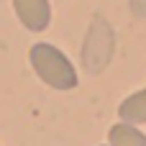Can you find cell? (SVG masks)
<instances>
[{
    "instance_id": "obj_3",
    "label": "cell",
    "mask_w": 146,
    "mask_h": 146,
    "mask_svg": "<svg viewBox=\"0 0 146 146\" xmlns=\"http://www.w3.org/2000/svg\"><path fill=\"white\" fill-rule=\"evenodd\" d=\"M13 8H15L18 21L28 31H33V33L46 31L49 23H51V5H49V0H13Z\"/></svg>"
},
{
    "instance_id": "obj_2",
    "label": "cell",
    "mask_w": 146,
    "mask_h": 146,
    "mask_svg": "<svg viewBox=\"0 0 146 146\" xmlns=\"http://www.w3.org/2000/svg\"><path fill=\"white\" fill-rule=\"evenodd\" d=\"M113 54H115V31L103 15H95L87 26L82 51H80L82 69L87 74H100L113 62Z\"/></svg>"
},
{
    "instance_id": "obj_5",
    "label": "cell",
    "mask_w": 146,
    "mask_h": 146,
    "mask_svg": "<svg viewBox=\"0 0 146 146\" xmlns=\"http://www.w3.org/2000/svg\"><path fill=\"white\" fill-rule=\"evenodd\" d=\"M108 146H146V133L121 121L108 131Z\"/></svg>"
},
{
    "instance_id": "obj_1",
    "label": "cell",
    "mask_w": 146,
    "mask_h": 146,
    "mask_svg": "<svg viewBox=\"0 0 146 146\" xmlns=\"http://www.w3.org/2000/svg\"><path fill=\"white\" fill-rule=\"evenodd\" d=\"M31 67L38 74V80L54 90H74L77 87V69L67 59L64 51H59L51 44H33L31 46Z\"/></svg>"
},
{
    "instance_id": "obj_6",
    "label": "cell",
    "mask_w": 146,
    "mask_h": 146,
    "mask_svg": "<svg viewBox=\"0 0 146 146\" xmlns=\"http://www.w3.org/2000/svg\"><path fill=\"white\" fill-rule=\"evenodd\" d=\"M128 8H131V15L133 18H146V0H128Z\"/></svg>"
},
{
    "instance_id": "obj_4",
    "label": "cell",
    "mask_w": 146,
    "mask_h": 146,
    "mask_svg": "<svg viewBox=\"0 0 146 146\" xmlns=\"http://www.w3.org/2000/svg\"><path fill=\"white\" fill-rule=\"evenodd\" d=\"M118 118L123 123H131V126H141L146 123V87L128 95L121 105H118Z\"/></svg>"
}]
</instances>
